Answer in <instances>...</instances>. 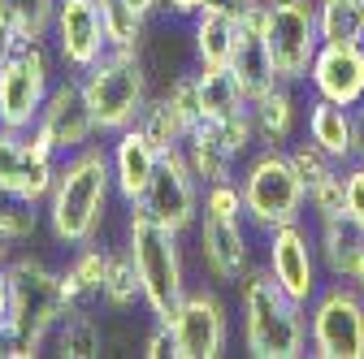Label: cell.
<instances>
[{
  "label": "cell",
  "instance_id": "6da1fadb",
  "mask_svg": "<svg viewBox=\"0 0 364 359\" xmlns=\"http://www.w3.org/2000/svg\"><path fill=\"white\" fill-rule=\"evenodd\" d=\"M113 160L109 148L87 143L82 152L61 156L57 165V182L43 199V216H48V234L61 247H82L100 234L105 212L113 199Z\"/></svg>",
  "mask_w": 364,
  "mask_h": 359
},
{
  "label": "cell",
  "instance_id": "7a4b0ae2",
  "mask_svg": "<svg viewBox=\"0 0 364 359\" xmlns=\"http://www.w3.org/2000/svg\"><path fill=\"white\" fill-rule=\"evenodd\" d=\"M243 346L252 359H304L308 355V307L295 303L269 268H252L239 282Z\"/></svg>",
  "mask_w": 364,
  "mask_h": 359
},
{
  "label": "cell",
  "instance_id": "3957f363",
  "mask_svg": "<svg viewBox=\"0 0 364 359\" xmlns=\"http://www.w3.org/2000/svg\"><path fill=\"white\" fill-rule=\"evenodd\" d=\"M5 268H9V333L18 338V359H35L43 338L70 311L61 268H48L35 255H14Z\"/></svg>",
  "mask_w": 364,
  "mask_h": 359
},
{
  "label": "cell",
  "instance_id": "277c9868",
  "mask_svg": "<svg viewBox=\"0 0 364 359\" xmlns=\"http://www.w3.org/2000/svg\"><path fill=\"white\" fill-rule=\"evenodd\" d=\"M126 247H130L139 282H144V307L152 311V321H169L178 299L187 294V268H182L178 230L161 226L144 204H134L130 221H126Z\"/></svg>",
  "mask_w": 364,
  "mask_h": 359
},
{
  "label": "cell",
  "instance_id": "5b68a950",
  "mask_svg": "<svg viewBox=\"0 0 364 359\" xmlns=\"http://www.w3.org/2000/svg\"><path fill=\"white\" fill-rule=\"evenodd\" d=\"M239 191H243L247 226L260 234L304 221L308 212V187L287 148H256L239 173Z\"/></svg>",
  "mask_w": 364,
  "mask_h": 359
},
{
  "label": "cell",
  "instance_id": "8992f818",
  "mask_svg": "<svg viewBox=\"0 0 364 359\" xmlns=\"http://www.w3.org/2000/svg\"><path fill=\"white\" fill-rule=\"evenodd\" d=\"M78 78H82V92H87V104H91V117H96L100 134L113 139V134L139 126V113L152 100L139 48H109L96 65H87Z\"/></svg>",
  "mask_w": 364,
  "mask_h": 359
},
{
  "label": "cell",
  "instance_id": "52a82bcc",
  "mask_svg": "<svg viewBox=\"0 0 364 359\" xmlns=\"http://www.w3.org/2000/svg\"><path fill=\"white\" fill-rule=\"evenodd\" d=\"M308 355L364 359V290L355 282H330L308 303Z\"/></svg>",
  "mask_w": 364,
  "mask_h": 359
},
{
  "label": "cell",
  "instance_id": "ba28073f",
  "mask_svg": "<svg viewBox=\"0 0 364 359\" xmlns=\"http://www.w3.org/2000/svg\"><path fill=\"white\" fill-rule=\"evenodd\" d=\"M264 43L282 82H308L312 57L321 48L316 0H264Z\"/></svg>",
  "mask_w": 364,
  "mask_h": 359
},
{
  "label": "cell",
  "instance_id": "9c48e42d",
  "mask_svg": "<svg viewBox=\"0 0 364 359\" xmlns=\"http://www.w3.org/2000/svg\"><path fill=\"white\" fill-rule=\"evenodd\" d=\"M53 57L43 43H31L22 39L18 53L5 61L0 70V126L9 130H31L48 104V92H53Z\"/></svg>",
  "mask_w": 364,
  "mask_h": 359
},
{
  "label": "cell",
  "instance_id": "30bf717a",
  "mask_svg": "<svg viewBox=\"0 0 364 359\" xmlns=\"http://www.w3.org/2000/svg\"><path fill=\"white\" fill-rule=\"evenodd\" d=\"M264 268L273 273L295 303H312L316 290H321V255H316V234L304 226V221H291V226H278L264 234Z\"/></svg>",
  "mask_w": 364,
  "mask_h": 359
},
{
  "label": "cell",
  "instance_id": "8fae6325",
  "mask_svg": "<svg viewBox=\"0 0 364 359\" xmlns=\"http://www.w3.org/2000/svg\"><path fill=\"white\" fill-rule=\"evenodd\" d=\"M173 329V359H217L230 342V311L217 290H187L178 299L173 316L165 321Z\"/></svg>",
  "mask_w": 364,
  "mask_h": 359
},
{
  "label": "cell",
  "instance_id": "7c38bea8",
  "mask_svg": "<svg viewBox=\"0 0 364 359\" xmlns=\"http://www.w3.org/2000/svg\"><path fill=\"white\" fill-rule=\"evenodd\" d=\"M57 165H61V156L35 126L31 130L0 126V187L43 204L57 182Z\"/></svg>",
  "mask_w": 364,
  "mask_h": 359
},
{
  "label": "cell",
  "instance_id": "4fadbf2b",
  "mask_svg": "<svg viewBox=\"0 0 364 359\" xmlns=\"http://www.w3.org/2000/svg\"><path fill=\"white\" fill-rule=\"evenodd\" d=\"M144 208L161 221V226L187 234L200 226V212H204V187L200 177L191 173L187 156H182V148H169L161 152V165L152 173V187L144 195Z\"/></svg>",
  "mask_w": 364,
  "mask_h": 359
},
{
  "label": "cell",
  "instance_id": "5bb4252c",
  "mask_svg": "<svg viewBox=\"0 0 364 359\" xmlns=\"http://www.w3.org/2000/svg\"><path fill=\"white\" fill-rule=\"evenodd\" d=\"M53 53L70 74H82L109 53V18L105 0H57L53 18Z\"/></svg>",
  "mask_w": 364,
  "mask_h": 359
},
{
  "label": "cell",
  "instance_id": "9a60e30c",
  "mask_svg": "<svg viewBox=\"0 0 364 359\" xmlns=\"http://www.w3.org/2000/svg\"><path fill=\"white\" fill-rule=\"evenodd\" d=\"M35 130L53 143L57 156L82 152V148L100 134V126H96V117H91V104H87V92H82V78H78V74H65V78L53 82L48 104H43Z\"/></svg>",
  "mask_w": 364,
  "mask_h": 359
},
{
  "label": "cell",
  "instance_id": "2e32d148",
  "mask_svg": "<svg viewBox=\"0 0 364 359\" xmlns=\"http://www.w3.org/2000/svg\"><path fill=\"white\" fill-rule=\"evenodd\" d=\"M200 264L208 282L217 286H239L252 273V234L247 216H213L200 212Z\"/></svg>",
  "mask_w": 364,
  "mask_h": 359
},
{
  "label": "cell",
  "instance_id": "e0dca14e",
  "mask_svg": "<svg viewBox=\"0 0 364 359\" xmlns=\"http://www.w3.org/2000/svg\"><path fill=\"white\" fill-rule=\"evenodd\" d=\"M312 96L334 100L343 109L364 104V39L360 43H321L308 70Z\"/></svg>",
  "mask_w": 364,
  "mask_h": 359
},
{
  "label": "cell",
  "instance_id": "ac0fdd59",
  "mask_svg": "<svg viewBox=\"0 0 364 359\" xmlns=\"http://www.w3.org/2000/svg\"><path fill=\"white\" fill-rule=\"evenodd\" d=\"M109 160H113V191L126 208L144 204L148 187H152V173L161 165V148L148 139L139 126H130L122 134H113L109 143Z\"/></svg>",
  "mask_w": 364,
  "mask_h": 359
},
{
  "label": "cell",
  "instance_id": "d6986e66",
  "mask_svg": "<svg viewBox=\"0 0 364 359\" xmlns=\"http://www.w3.org/2000/svg\"><path fill=\"white\" fill-rule=\"evenodd\" d=\"M316 255H321L326 277L334 282H355L360 264H364V221L355 212H334V216H316Z\"/></svg>",
  "mask_w": 364,
  "mask_h": 359
},
{
  "label": "cell",
  "instance_id": "ffe728a7",
  "mask_svg": "<svg viewBox=\"0 0 364 359\" xmlns=\"http://www.w3.org/2000/svg\"><path fill=\"white\" fill-rule=\"evenodd\" d=\"M252 121H256V139L260 148H291L295 130H299V100L291 82H273L264 96L252 100Z\"/></svg>",
  "mask_w": 364,
  "mask_h": 359
},
{
  "label": "cell",
  "instance_id": "44dd1931",
  "mask_svg": "<svg viewBox=\"0 0 364 359\" xmlns=\"http://www.w3.org/2000/svg\"><path fill=\"white\" fill-rule=\"evenodd\" d=\"M182 156H187L191 173L200 177V187H213V182H235L239 156L225 148V139L217 134V126L196 121V126H191V134L182 139Z\"/></svg>",
  "mask_w": 364,
  "mask_h": 359
},
{
  "label": "cell",
  "instance_id": "7402d4cb",
  "mask_svg": "<svg viewBox=\"0 0 364 359\" xmlns=\"http://www.w3.org/2000/svg\"><path fill=\"white\" fill-rule=\"evenodd\" d=\"M304 134L312 143H321L338 165H351V152H355V109H343L334 100H321L316 96L308 104V117H304Z\"/></svg>",
  "mask_w": 364,
  "mask_h": 359
},
{
  "label": "cell",
  "instance_id": "603a6c76",
  "mask_svg": "<svg viewBox=\"0 0 364 359\" xmlns=\"http://www.w3.org/2000/svg\"><path fill=\"white\" fill-rule=\"evenodd\" d=\"M109 260H113V251L100 247L96 238L82 243V247H74V260L61 268V286H65L70 307L100 299V290H105V273H109Z\"/></svg>",
  "mask_w": 364,
  "mask_h": 359
},
{
  "label": "cell",
  "instance_id": "cb8c5ba5",
  "mask_svg": "<svg viewBox=\"0 0 364 359\" xmlns=\"http://www.w3.org/2000/svg\"><path fill=\"white\" fill-rule=\"evenodd\" d=\"M196 104H200V121H225L239 109H247L252 100L243 96L239 78L225 65V70H200L196 74Z\"/></svg>",
  "mask_w": 364,
  "mask_h": 359
},
{
  "label": "cell",
  "instance_id": "d4e9b609",
  "mask_svg": "<svg viewBox=\"0 0 364 359\" xmlns=\"http://www.w3.org/2000/svg\"><path fill=\"white\" fill-rule=\"evenodd\" d=\"M235 35H239V22L221 18V13H200L191 18V48H196V61L200 70H225L235 57Z\"/></svg>",
  "mask_w": 364,
  "mask_h": 359
},
{
  "label": "cell",
  "instance_id": "484cf974",
  "mask_svg": "<svg viewBox=\"0 0 364 359\" xmlns=\"http://www.w3.org/2000/svg\"><path fill=\"white\" fill-rule=\"evenodd\" d=\"M53 333H57V355H65V359H96L105 350V329L87 311V303L70 307Z\"/></svg>",
  "mask_w": 364,
  "mask_h": 359
},
{
  "label": "cell",
  "instance_id": "4316f807",
  "mask_svg": "<svg viewBox=\"0 0 364 359\" xmlns=\"http://www.w3.org/2000/svg\"><path fill=\"white\" fill-rule=\"evenodd\" d=\"M191 117L187 113H182L165 92L161 96H152L148 104H144V113H139V130L148 134V139L161 148V152H169V148H182V139H187V134H191Z\"/></svg>",
  "mask_w": 364,
  "mask_h": 359
},
{
  "label": "cell",
  "instance_id": "83f0119b",
  "mask_svg": "<svg viewBox=\"0 0 364 359\" xmlns=\"http://www.w3.org/2000/svg\"><path fill=\"white\" fill-rule=\"evenodd\" d=\"M321 43H360L364 39V0H316Z\"/></svg>",
  "mask_w": 364,
  "mask_h": 359
},
{
  "label": "cell",
  "instance_id": "f1b7e54d",
  "mask_svg": "<svg viewBox=\"0 0 364 359\" xmlns=\"http://www.w3.org/2000/svg\"><path fill=\"white\" fill-rule=\"evenodd\" d=\"M100 303L113 307V311H126L134 303H144V282H139V268H134L130 247L113 251L109 273H105V290H100Z\"/></svg>",
  "mask_w": 364,
  "mask_h": 359
},
{
  "label": "cell",
  "instance_id": "f546056e",
  "mask_svg": "<svg viewBox=\"0 0 364 359\" xmlns=\"http://www.w3.org/2000/svg\"><path fill=\"white\" fill-rule=\"evenodd\" d=\"M0 18L18 31V39L48 43L53 18H57V0H0Z\"/></svg>",
  "mask_w": 364,
  "mask_h": 359
},
{
  "label": "cell",
  "instance_id": "4dcf8cb0",
  "mask_svg": "<svg viewBox=\"0 0 364 359\" xmlns=\"http://www.w3.org/2000/svg\"><path fill=\"white\" fill-rule=\"evenodd\" d=\"M0 226H5L18 243H26L35 230H39V204L9 191V187H0Z\"/></svg>",
  "mask_w": 364,
  "mask_h": 359
},
{
  "label": "cell",
  "instance_id": "1f68e13d",
  "mask_svg": "<svg viewBox=\"0 0 364 359\" xmlns=\"http://www.w3.org/2000/svg\"><path fill=\"white\" fill-rule=\"evenodd\" d=\"M287 152H291V160H295V169H299V177H304V187H312V182H321V177H330L334 169H343L321 143H312L308 134H304V143H291Z\"/></svg>",
  "mask_w": 364,
  "mask_h": 359
},
{
  "label": "cell",
  "instance_id": "d6a6232c",
  "mask_svg": "<svg viewBox=\"0 0 364 359\" xmlns=\"http://www.w3.org/2000/svg\"><path fill=\"white\" fill-rule=\"evenodd\" d=\"M308 208H312V221L316 216H334V212L347 208V165L308 187Z\"/></svg>",
  "mask_w": 364,
  "mask_h": 359
},
{
  "label": "cell",
  "instance_id": "836d02e7",
  "mask_svg": "<svg viewBox=\"0 0 364 359\" xmlns=\"http://www.w3.org/2000/svg\"><path fill=\"white\" fill-rule=\"evenodd\" d=\"M204 212H213V216H243L239 177H235V182H213V187H204Z\"/></svg>",
  "mask_w": 364,
  "mask_h": 359
},
{
  "label": "cell",
  "instance_id": "e575fe53",
  "mask_svg": "<svg viewBox=\"0 0 364 359\" xmlns=\"http://www.w3.org/2000/svg\"><path fill=\"white\" fill-rule=\"evenodd\" d=\"M182 113H187L191 121H200V104H196V74H182V78H173L169 82V92H165Z\"/></svg>",
  "mask_w": 364,
  "mask_h": 359
},
{
  "label": "cell",
  "instance_id": "d590c367",
  "mask_svg": "<svg viewBox=\"0 0 364 359\" xmlns=\"http://www.w3.org/2000/svg\"><path fill=\"white\" fill-rule=\"evenodd\" d=\"M173 329L165 325V321H152V329H148V338H144V355L148 359H173Z\"/></svg>",
  "mask_w": 364,
  "mask_h": 359
},
{
  "label": "cell",
  "instance_id": "8d00e7d4",
  "mask_svg": "<svg viewBox=\"0 0 364 359\" xmlns=\"http://www.w3.org/2000/svg\"><path fill=\"white\" fill-rule=\"evenodd\" d=\"M347 212H355L364 221V165L360 160L347 165Z\"/></svg>",
  "mask_w": 364,
  "mask_h": 359
},
{
  "label": "cell",
  "instance_id": "74e56055",
  "mask_svg": "<svg viewBox=\"0 0 364 359\" xmlns=\"http://www.w3.org/2000/svg\"><path fill=\"white\" fill-rule=\"evenodd\" d=\"M256 5H260V0H204L208 13H221V18H230V22H243ZM204 9H200V13H204Z\"/></svg>",
  "mask_w": 364,
  "mask_h": 359
},
{
  "label": "cell",
  "instance_id": "f35d334b",
  "mask_svg": "<svg viewBox=\"0 0 364 359\" xmlns=\"http://www.w3.org/2000/svg\"><path fill=\"white\" fill-rule=\"evenodd\" d=\"M18 43H22V39H18V31H14L5 18H0V70H5V61L18 53Z\"/></svg>",
  "mask_w": 364,
  "mask_h": 359
},
{
  "label": "cell",
  "instance_id": "ab89813d",
  "mask_svg": "<svg viewBox=\"0 0 364 359\" xmlns=\"http://www.w3.org/2000/svg\"><path fill=\"white\" fill-rule=\"evenodd\" d=\"M165 9L173 13V18H200V9H204V0H165Z\"/></svg>",
  "mask_w": 364,
  "mask_h": 359
},
{
  "label": "cell",
  "instance_id": "60d3db41",
  "mask_svg": "<svg viewBox=\"0 0 364 359\" xmlns=\"http://www.w3.org/2000/svg\"><path fill=\"white\" fill-rule=\"evenodd\" d=\"M122 5H126V9H130L134 18H144V22H148V18H152L156 9H165V0H122Z\"/></svg>",
  "mask_w": 364,
  "mask_h": 359
},
{
  "label": "cell",
  "instance_id": "b9f144b4",
  "mask_svg": "<svg viewBox=\"0 0 364 359\" xmlns=\"http://www.w3.org/2000/svg\"><path fill=\"white\" fill-rule=\"evenodd\" d=\"M9 325V268H0V329Z\"/></svg>",
  "mask_w": 364,
  "mask_h": 359
},
{
  "label": "cell",
  "instance_id": "7bdbcfd3",
  "mask_svg": "<svg viewBox=\"0 0 364 359\" xmlns=\"http://www.w3.org/2000/svg\"><path fill=\"white\" fill-rule=\"evenodd\" d=\"M14 243H18V238H14L5 226H0V268H5V264L14 260Z\"/></svg>",
  "mask_w": 364,
  "mask_h": 359
},
{
  "label": "cell",
  "instance_id": "ee69618b",
  "mask_svg": "<svg viewBox=\"0 0 364 359\" xmlns=\"http://www.w3.org/2000/svg\"><path fill=\"white\" fill-rule=\"evenodd\" d=\"M355 286H360V290H364V264H360V273H355Z\"/></svg>",
  "mask_w": 364,
  "mask_h": 359
},
{
  "label": "cell",
  "instance_id": "f6af8a7d",
  "mask_svg": "<svg viewBox=\"0 0 364 359\" xmlns=\"http://www.w3.org/2000/svg\"><path fill=\"white\" fill-rule=\"evenodd\" d=\"M109 5H117V0H105V9H109Z\"/></svg>",
  "mask_w": 364,
  "mask_h": 359
}]
</instances>
